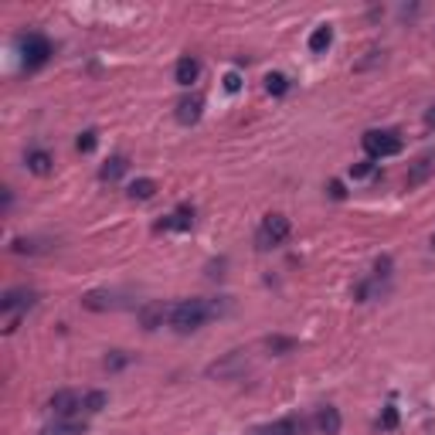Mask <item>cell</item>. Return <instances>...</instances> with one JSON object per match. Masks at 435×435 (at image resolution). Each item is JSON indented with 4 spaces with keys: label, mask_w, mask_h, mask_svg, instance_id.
I'll list each match as a JSON object with an SVG mask.
<instances>
[{
    "label": "cell",
    "mask_w": 435,
    "mask_h": 435,
    "mask_svg": "<svg viewBox=\"0 0 435 435\" xmlns=\"http://www.w3.org/2000/svg\"><path fill=\"white\" fill-rule=\"evenodd\" d=\"M208 316H211V306H208L204 299H184V303H177L174 310H171V327L180 330V334H190V330H197Z\"/></svg>",
    "instance_id": "6da1fadb"
},
{
    "label": "cell",
    "mask_w": 435,
    "mask_h": 435,
    "mask_svg": "<svg viewBox=\"0 0 435 435\" xmlns=\"http://www.w3.org/2000/svg\"><path fill=\"white\" fill-rule=\"evenodd\" d=\"M360 143H364V150H367V157H371V160H381V157H395V153H401V136H398L395 129H367Z\"/></svg>",
    "instance_id": "7a4b0ae2"
},
{
    "label": "cell",
    "mask_w": 435,
    "mask_h": 435,
    "mask_svg": "<svg viewBox=\"0 0 435 435\" xmlns=\"http://www.w3.org/2000/svg\"><path fill=\"white\" fill-rule=\"evenodd\" d=\"M21 58H24V69H27V72L41 69V65L51 58V41H48L45 34H27V38L21 41Z\"/></svg>",
    "instance_id": "3957f363"
},
{
    "label": "cell",
    "mask_w": 435,
    "mask_h": 435,
    "mask_svg": "<svg viewBox=\"0 0 435 435\" xmlns=\"http://www.w3.org/2000/svg\"><path fill=\"white\" fill-rule=\"evenodd\" d=\"M34 293L31 289H10V293H3V299H0V310L10 316V323H7V330H14L17 327V316H21V310H31L34 306Z\"/></svg>",
    "instance_id": "277c9868"
},
{
    "label": "cell",
    "mask_w": 435,
    "mask_h": 435,
    "mask_svg": "<svg viewBox=\"0 0 435 435\" xmlns=\"http://www.w3.org/2000/svg\"><path fill=\"white\" fill-rule=\"evenodd\" d=\"M289 238V218L282 214H269L259 228V249H269V245H279Z\"/></svg>",
    "instance_id": "5b68a950"
},
{
    "label": "cell",
    "mask_w": 435,
    "mask_h": 435,
    "mask_svg": "<svg viewBox=\"0 0 435 435\" xmlns=\"http://www.w3.org/2000/svg\"><path fill=\"white\" fill-rule=\"evenodd\" d=\"M245 367H249V357H245V350H232V353H225L221 360H214V364L208 367V374L225 381V377H238Z\"/></svg>",
    "instance_id": "8992f818"
},
{
    "label": "cell",
    "mask_w": 435,
    "mask_h": 435,
    "mask_svg": "<svg viewBox=\"0 0 435 435\" xmlns=\"http://www.w3.org/2000/svg\"><path fill=\"white\" fill-rule=\"evenodd\" d=\"M249 435H310V422L303 415H289V419H279L272 425H259Z\"/></svg>",
    "instance_id": "52a82bcc"
},
{
    "label": "cell",
    "mask_w": 435,
    "mask_h": 435,
    "mask_svg": "<svg viewBox=\"0 0 435 435\" xmlns=\"http://www.w3.org/2000/svg\"><path fill=\"white\" fill-rule=\"evenodd\" d=\"M82 401H86V398H79L75 391H58V395L51 398V412H55L62 422H69V419H72L79 408H86Z\"/></svg>",
    "instance_id": "ba28073f"
},
{
    "label": "cell",
    "mask_w": 435,
    "mask_h": 435,
    "mask_svg": "<svg viewBox=\"0 0 435 435\" xmlns=\"http://www.w3.org/2000/svg\"><path fill=\"white\" fill-rule=\"evenodd\" d=\"M167 316H171V306H167V303H147V306H140V327H143V330L164 327Z\"/></svg>",
    "instance_id": "9c48e42d"
},
{
    "label": "cell",
    "mask_w": 435,
    "mask_h": 435,
    "mask_svg": "<svg viewBox=\"0 0 435 435\" xmlns=\"http://www.w3.org/2000/svg\"><path fill=\"white\" fill-rule=\"evenodd\" d=\"M82 306H86V310H95V313L119 310V296H116V293H105V289H95V293H86V296H82Z\"/></svg>",
    "instance_id": "30bf717a"
},
{
    "label": "cell",
    "mask_w": 435,
    "mask_h": 435,
    "mask_svg": "<svg viewBox=\"0 0 435 435\" xmlns=\"http://www.w3.org/2000/svg\"><path fill=\"white\" fill-rule=\"evenodd\" d=\"M190 225H194V211L190 208H177L171 218H164L157 225V232H190Z\"/></svg>",
    "instance_id": "8fae6325"
},
{
    "label": "cell",
    "mask_w": 435,
    "mask_h": 435,
    "mask_svg": "<svg viewBox=\"0 0 435 435\" xmlns=\"http://www.w3.org/2000/svg\"><path fill=\"white\" fill-rule=\"evenodd\" d=\"M201 109H204V102L194 95V99H180L177 102V123H184V126H190V123H197L201 119Z\"/></svg>",
    "instance_id": "7c38bea8"
},
{
    "label": "cell",
    "mask_w": 435,
    "mask_h": 435,
    "mask_svg": "<svg viewBox=\"0 0 435 435\" xmlns=\"http://www.w3.org/2000/svg\"><path fill=\"white\" fill-rule=\"evenodd\" d=\"M340 425H344V422H340V412H337V408H330V405H327V408H320V415H316V429H320V432H323V435H337V432H340Z\"/></svg>",
    "instance_id": "4fadbf2b"
},
{
    "label": "cell",
    "mask_w": 435,
    "mask_h": 435,
    "mask_svg": "<svg viewBox=\"0 0 435 435\" xmlns=\"http://www.w3.org/2000/svg\"><path fill=\"white\" fill-rule=\"evenodd\" d=\"M197 75H201V65H197V58H190V55H187V58H180V62H177V72H174L177 86H190Z\"/></svg>",
    "instance_id": "5bb4252c"
},
{
    "label": "cell",
    "mask_w": 435,
    "mask_h": 435,
    "mask_svg": "<svg viewBox=\"0 0 435 435\" xmlns=\"http://www.w3.org/2000/svg\"><path fill=\"white\" fill-rule=\"evenodd\" d=\"M432 171H435V160H432V157H422V160H419V164L408 171V177H405V187H419V184H425Z\"/></svg>",
    "instance_id": "9a60e30c"
},
{
    "label": "cell",
    "mask_w": 435,
    "mask_h": 435,
    "mask_svg": "<svg viewBox=\"0 0 435 435\" xmlns=\"http://www.w3.org/2000/svg\"><path fill=\"white\" fill-rule=\"evenodd\" d=\"M129 171V160L126 157H109L105 164H102V171H99V177L105 180V184H112V180H119V177Z\"/></svg>",
    "instance_id": "2e32d148"
},
{
    "label": "cell",
    "mask_w": 435,
    "mask_h": 435,
    "mask_svg": "<svg viewBox=\"0 0 435 435\" xmlns=\"http://www.w3.org/2000/svg\"><path fill=\"white\" fill-rule=\"evenodd\" d=\"M27 171L38 174V177L51 174V157H48L45 150H31V153H27Z\"/></svg>",
    "instance_id": "e0dca14e"
},
{
    "label": "cell",
    "mask_w": 435,
    "mask_h": 435,
    "mask_svg": "<svg viewBox=\"0 0 435 435\" xmlns=\"http://www.w3.org/2000/svg\"><path fill=\"white\" fill-rule=\"evenodd\" d=\"M153 194H157V184H153L150 177H140V180L129 184V197H133V201H150Z\"/></svg>",
    "instance_id": "ac0fdd59"
},
{
    "label": "cell",
    "mask_w": 435,
    "mask_h": 435,
    "mask_svg": "<svg viewBox=\"0 0 435 435\" xmlns=\"http://www.w3.org/2000/svg\"><path fill=\"white\" fill-rule=\"evenodd\" d=\"M330 41H334V31L323 24V27H316V31L310 34V51H316V55H320V51H327V48H330Z\"/></svg>",
    "instance_id": "d6986e66"
},
{
    "label": "cell",
    "mask_w": 435,
    "mask_h": 435,
    "mask_svg": "<svg viewBox=\"0 0 435 435\" xmlns=\"http://www.w3.org/2000/svg\"><path fill=\"white\" fill-rule=\"evenodd\" d=\"M296 347H299V344H296L293 337H269V340H265V350H269V353H289V350H296Z\"/></svg>",
    "instance_id": "ffe728a7"
},
{
    "label": "cell",
    "mask_w": 435,
    "mask_h": 435,
    "mask_svg": "<svg viewBox=\"0 0 435 435\" xmlns=\"http://www.w3.org/2000/svg\"><path fill=\"white\" fill-rule=\"evenodd\" d=\"M286 88H289V79H286V75H279V72L265 75V92H269V95H286Z\"/></svg>",
    "instance_id": "44dd1931"
},
{
    "label": "cell",
    "mask_w": 435,
    "mask_h": 435,
    "mask_svg": "<svg viewBox=\"0 0 435 435\" xmlns=\"http://www.w3.org/2000/svg\"><path fill=\"white\" fill-rule=\"evenodd\" d=\"M105 401H109V395H105V391H88L82 405H86V412H102V408H105Z\"/></svg>",
    "instance_id": "7402d4cb"
},
{
    "label": "cell",
    "mask_w": 435,
    "mask_h": 435,
    "mask_svg": "<svg viewBox=\"0 0 435 435\" xmlns=\"http://www.w3.org/2000/svg\"><path fill=\"white\" fill-rule=\"evenodd\" d=\"M129 360H133V357H129L126 350H112V353L105 357V367H109V371H119V367H126Z\"/></svg>",
    "instance_id": "603a6c76"
},
{
    "label": "cell",
    "mask_w": 435,
    "mask_h": 435,
    "mask_svg": "<svg viewBox=\"0 0 435 435\" xmlns=\"http://www.w3.org/2000/svg\"><path fill=\"white\" fill-rule=\"evenodd\" d=\"M79 432H82V425H75V422H58V425L45 429L41 435H79Z\"/></svg>",
    "instance_id": "cb8c5ba5"
},
{
    "label": "cell",
    "mask_w": 435,
    "mask_h": 435,
    "mask_svg": "<svg viewBox=\"0 0 435 435\" xmlns=\"http://www.w3.org/2000/svg\"><path fill=\"white\" fill-rule=\"evenodd\" d=\"M377 425H381V429H398V408H395V405H388V408L381 412Z\"/></svg>",
    "instance_id": "d4e9b609"
},
{
    "label": "cell",
    "mask_w": 435,
    "mask_h": 435,
    "mask_svg": "<svg viewBox=\"0 0 435 435\" xmlns=\"http://www.w3.org/2000/svg\"><path fill=\"white\" fill-rule=\"evenodd\" d=\"M374 174V160H357L353 167H350V177L353 180H364V177H371Z\"/></svg>",
    "instance_id": "484cf974"
},
{
    "label": "cell",
    "mask_w": 435,
    "mask_h": 435,
    "mask_svg": "<svg viewBox=\"0 0 435 435\" xmlns=\"http://www.w3.org/2000/svg\"><path fill=\"white\" fill-rule=\"evenodd\" d=\"M95 143H99V136H95L92 129H86V133L79 136V143H75V147H79L82 153H92V150H95Z\"/></svg>",
    "instance_id": "4316f807"
},
{
    "label": "cell",
    "mask_w": 435,
    "mask_h": 435,
    "mask_svg": "<svg viewBox=\"0 0 435 435\" xmlns=\"http://www.w3.org/2000/svg\"><path fill=\"white\" fill-rule=\"evenodd\" d=\"M10 252H17V256H24V252H38V242H27V238H17V242L10 245Z\"/></svg>",
    "instance_id": "83f0119b"
},
{
    "label": "cell",
    "mask_w": 435,
    "mask_h": 435,
    "mask_svg": "<svg viewBox=\"0 0 435 435\" xmlns=\"http://www.w3.org/2000/svg\"><path fill=\"white\" fill-rule=\"evenodd\" d=\"M238 86H242V79H238L235 72H232V75H225V88H228V92H238Z\"/></svg>",
    "instance_id": "f1b7e54d"
},
{
    "label": "cell",
    "mask_w": 435,
    "mask_h": 435,
    "mask_svg": "<svg viewBox=\"0 0 435 435\" xmlns=\"http://www.w3.org/2000/svg\"><path fill=\"white\" fill-rule=\"evenodd\" d=\"M344 194H347V190H344V184H340V180H334V184H330V197H337V201H340Z\"/></svg>",
    "instance_id": "f546056e"
},
{
    "label": "cell",
    "mask_w": 435,
    "mask_h": 435,
    "mask_svg": "<svg viewBox=\"0 0 435 435\" xmlns=\"http://www.w3.org/2000/svg\"><path fill=\"white\" fill-rule=\"evenodd\" d=\"M425 126H429V129H435V102H432V109L425 112Z\"/></svg>",
    "instance_id": "4dcf8cb0"
},
{
    "label": "cell",
    "mask_w": 435,
    "mask_h": 435,
    "mask_svg": "<svg viewBox=\"0 0 435 435\" xmlns=\"http://www.w3.org/2000/svg\"><path fill=\"white\" fill-rule=\"evenodd\" d=\"M432 249H435V235H432Z\"/></svg>",
    "instance_id": "1f68e13d"
}]
</instances>
